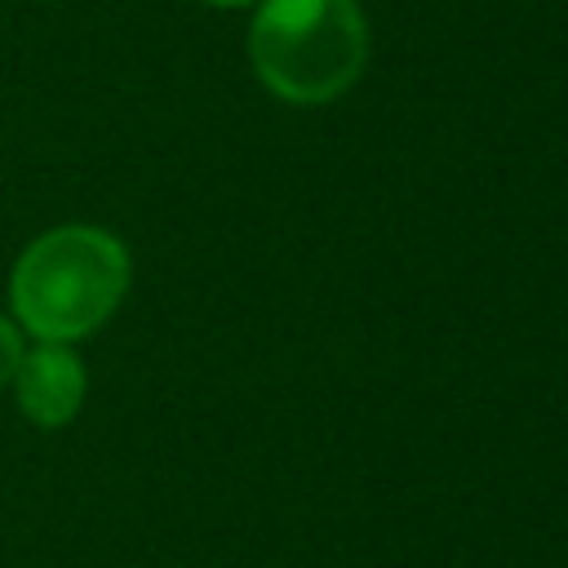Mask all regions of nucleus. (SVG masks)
I'll return each mask as SVG.
<instances>
[{"mask_svg": "<svg viewBox=\"0 0 568 568\" xmlns=\"http://www.w3.org/2000/svg\"><path fill=\"white\" fill-rule=\"evenodd\" d=\"M129 293V253L102 226H53L36 235L9 271V306L36 342L98 333Z\"/></svg>", "mask_w": 568, "mask_h": 568, "instance_id": "nucleus-1", "label": "nucleus"}, {"mask_svg": "<svg viewBox=\"0 0 568 568\" xmlns=\"http://www.w3.org/2000/svg\"><path fill=\"white\" fill-rule=\"evenodd\" d=\"M368 53L355 0H262L248 27V58L271 93L297 106L346 93Z\"/></svg>", "mask_w": 568, "mask_h": 568, "instance_id": "nucleus-2", "label": "nucleus"}, {"mask_svg": "<svg viewBox=\"0 0 568 568\" xmlns=\"http://www.w3.org/2000/svg\"><path fill=\"white\" fill-rule=\"evenodd\" d=\"M9 386L18 395V408L36 426L58 430L80 413L84 390H89V373L67 342H40V346L22 351Z\"/></svg>", "mask_w": 568, "mask_h": 568, "instance_id": "nucleus-3", "label": "nucleus"}, {"mask_svg": "<svg viewBox=\"0 0 568 568\" xmlns=\"http://www.w3.org/2000/svg\"><path fill=\"white\" fill-rule=\"evenodd\" d=\"M22 333H18V324L9 320V315H0V386H9L13 382V368H18V359H22Z\"/></svg>", "mask_w": 568, "mask_h": 568, "instance_id": "nucleus-4", "label": "nucleus"}, {"mask_svg": "<svg viewBox=\"0 0 568 568\" xmlns=\"http://www.w3.org/2000/svg\"><path fill=\"white\" fill-rule=\"evenodd\" d=\"M204 4H217V9H240V4H253V0H204Z\"/></svg>", "mask_w": 568, "mask_h": 568, "instance_id": "nucleus-5", "label": "nucleus"}]
</instances>
